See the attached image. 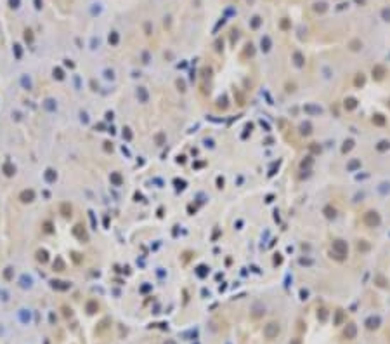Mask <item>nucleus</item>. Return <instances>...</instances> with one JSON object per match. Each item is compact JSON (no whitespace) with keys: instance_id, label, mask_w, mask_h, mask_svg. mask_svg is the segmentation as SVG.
Instances as JSON below:
<instances>
[{"instance_id":"nucleus-39","label":"nucleus","mask_w":390,"mask_h":344,"mask_svg":"<svg viewBox=\"0 0 390 344\" xmlns=\"http://www.w3.org/2000/svg\"><path fill=\"white\" fill-rule=\"evenodd\" d=\"M259 23H260V19H259V18H255V19H253V28H257V26H259Z\"/></svg>"},{"instance_id":"nucleus-12","label":"nucleus","mask_w":390,"mask_h":344,"mask_svg":"<svg viewBox=\"0 0 390 344\" xmlns=\"http://www.w3.org/2000/svg\"><path fill=\"white\" fill-rule=\"evenodd\" d=\"M311 132H312V125L309 124V122H305V124L300 125V134H302V136H309Z\"/></svg>"},{"instance_id":"nucleus-31","label":"nucleus","mask_w":390,"mask_h":344,"mask_svg":"<svg viewBox=\"0 0 390 344\" xmlns=\"http://www.w3.org/2000/svg\"><path fill=\"white\" fill-rule=\"evenodd\" d=\"M381 16H383V19L390 21V9H383V11H381Z\"/></svg>"},{"instance_id":"nucleus-43","label":"nucleus","mask_w":390,"mask_h":344,"mask_svg":"<svg viewBox=\"0 0 390 344\" xmlns=\"http://www.w3.org/2000/svg\"><path fill=\"white\" fill-rule=\"evenodd\" d=\"M357 2H359V4H362V2H364V0H357Z\"/></svg>"},{"instance_id":"nucleus-7","label":"nucleus","mask_w":390,"mask_h":344,"mask_svg":"<svg viewBox=\"0 0 390 344\" xmlns=\"http://www.w3.org/2000/svg\"><path fill=\"white\" fill-rule=\"evenodd\" d=\"M343 106H345V110H349V111L355 110V108H357V99H355V97H347L345 101H343Z\"/></svg>"},{"instance_id":"nucleus-34","label":"nucleus","mask_w":390,"mask_h":344,"mask_svg":"<svg viewBox=\"0 0 390 344\" xmlns=\"http://www.w3.org/2000/svg\"><path fill=\"white\" fill-rule=\"evenodd\" d=\"M281 28H283V30H288V28H289V23L286 21V19H283V21H281Z\"/></svg>"},{"instance_id":"nucleus-28","label":"nucleus","mask_w":390,"mask_h":344,"mask_svg":"<svg viewBox=\"0 0 390 344\" xmlns=\"http://www.w3.org/2000/svg\"><path fill=\"white\" fill-rule=\"evenodd\" d=\"M361 45H362V44H361L359 40H354V42L350 44V49H352V51H359V49H361Z\"/></svg>"},{"instance_id":"nucleus-23","label":"nucleus","mask_w":390,"mask_h":344,"mask_svg":"<svg viewBox=\"0 0 390 344\" xmlns=\"http://www.w3.org/2000/svg\"><path fill=\"white\" fill-rule=\"evenodd\" d=\"M342 322H343V311H342V309H338V311H336V320H335V323H336V325H342Z\"/></svg>"},{"instance_id":"nucleus-5","label":"nucleus","mask_w":390,"mask_h":344,"mask_svg":"<svg viewBox=\"0 0 390 344\" xmlns=\"http://www.w3.org/2000/svg\"><path fill=\"white\" fill-rule=\"evenodd\" d=\"M385 75H387L385 66H381V64H376V66H373V78H375V80H381Z\"/></svg>"},{"instance_id":"nucleus-15","label":"nucleus","mask_w":390,"mask_h":344,"mask_svg":"<svg viewBox=\"0 0 390 344\" xmlns=\"http://www.w3.org/2000/svg\"><path fill=\"white\" fill-rule=\"evenodd\" d=\"M352 148H354V139H347V141L343 143V146H342V153H347V151H350Z\"/></svg>"},{"instance_id":"nucleus-36","label":"nucleus","mask_w":390,"mask_h":344,"mask_svg":"<svg viewBox=\"0 0 390 344\" xmlns=\"http://www.w3.org/2000/svg\"><path fill=\"white\" fill-rule=\"evenodd\" d=\"M97 308V304L96 302H90V304H88V309H90V313H94V309Z\"/></svg>"},{"instance_id":"nucleus-18","label":"nucleus","mask_w":390,"mask_h":344,"mask_svg":"<svg viewBox=\"0 0 390 344\" xmlns=\"http://www.w3.org/2000/svg\"><path fill=\"white\" fill-rule=\"evenodd\" d=\"M376 150L378 151H387V150H390V143L388 141H380L376 144Z\"/></svg>"},{"instance_id":"nucleus-20","label":"nucleus","mask_w":390,"mask_h":344,"mask_svg":"<svg viewBox=\"0 0 390 344\" xmlns=\"http://www.w3.org/2000/svg\"><path fill=\"white\" fill-rule=\"evenodd\" d=\"M364 82H366L364 75H362V73H359V75L355 77V80H354V85H355V87H361V85H364Z\"/></svg>"},{"instance_id":"nucleus-33","label":"nucleus","mask_w":390,"mask_h":344,"mask_svg":"<svg viewBox=\"0 0 390 344\" xmlns=\"http://www.w3.org/2000/svg\"><path fill=\"white\" fill-rule=\"evenodd\" d=\"M283 262V257H281V254H276L274 256V264H281Z\"/></svg>"},{"instance_id":"nucleus-42","label":"nucleus","mask_w":390,"mask_h":344,"mask_svg":"<svg viewBox=\"0 0 390 344\" xmlns=\"http://www.w3.org/2000/svg\"><path fill=\"white\" fill-rule=\"evenodd\" d=\"M291 344H300V341H297V339H295V341H291Z\"/></svg>"},{"instance_id":"nucleus-11","label":"nucleus","mask_w":390,"mask_h":344,"mask_svg":"<svg viewBox=\"0 0 390 344\" xmlns=\"http://www.w3.org/2000/svg\"><path fill=\"white\" fill-rule=\"evenodd\" d=\"M293 61H295V64H297L298 68H302L303 64H305V59H303V56L300 52H295L293 54Z\"/></svg>"},{"instance_id":"nucleus-27","label":"nucleus","mask_w":390,"mask_h":344,"mask_svg":"<svg viewBox=\"0 0 390 344\" xmlns=\"http://www.w3.org/2000/svg\"><path fill=\"white\" fill-rule=\"evenodd\" d=\"M111 181L114 183V184H122V177H120V174H113V176H111Z\"/></svg>"},{"instance_id":"nucleus-8","label":"nucleus","mask_w":390,"mask_h":344,"mask_svg":"<svg viewBox=\"0 0 390 344\" xmlns=\"http://www.w3.org/2000/svg\"><path fill=\"white\" fill-rule=\"evenodd\" d=\"M303 110H305L309 115H321V113H323V108L314 106V104H305V106H303Z\"/></svg>"},{"instance_id":"nucleus-35","label":"nucleus","mask_w":390,"mask_h":344,"mask_svg":"<svg viewBox=\"0 0 390 344\" xmlns=\"http://www.w3.org/2000/svg\"><path fill=\"white\" fill-rule=\"evenodd\" d=\"M38 259L40 261H47V254H45V252H38Z\"/></svg>"},{"instance_id":"nucleus-9","label":"nucleus","mask_w":390,"mask_h":344,"mask_svg":"<svg viewBox=\"0 0 390 344\" xmlns=\"http://www.w3.org/2000/svg\"><path fill=\"white\" fill-rule=\"evenodd\" d=\"M323 214H324L328 219H333L335 216H336V209L335 207H331V205H326L324 207V210H323Z\"/></svg>"},{"instance_id":"nucleus-24","label":"nucleus","mask_w":390,"mask_h":344,"mask_svg":"<svg viewBox=\"0 0 390 344\" xmlns=\"http://www.w3.org/2000/svg\"><path fill=\"white\" fill-rule=\"evenodd\" d=\"M317 318H319L321 322H324L326 318H328V311H326V309H319V313H317Z\"/></svg>"},{"instance_id":"nucleus-38","label":"nucleus","mask_w":390,"mask_h":344,"mask_svg":"<svg viewBox=\"0 0 390 344\" xmlns=\"http://www.w3.org/2000/svg\"><path fill=\"white\" fill-rule=\"evenodd\" d=\"M300 296H302V299H307V296H309V292H307V290H300Z\"/></svg>"},{"instance_id":"nucleus-4","label":"nucleus","mask_w":390,"mask_h":344,"mask_svg":"<svg viewBox=\"0 0 390 344\" xmlns=\"http://www.w3.org/2000/svg\"><path fill=\"white\" fill-rule=\"evenodd\" d=\"M343 335H345L347 339H355V335H357V327H355V323H347L345 325V330H343Z\"/></svg>"},{"instance_id":"nucleus-26","label":"nucleus","mask_w":390,"mask_h":344,"mask_svg":"<svg viewBox=\"0 0 390 344\" xmlns=\"http://www.w3.org/2000/svg\"><path fill=\"white\" fill-rule=\"evenodd\" d=\"M375 282H376V283H378V285H380V287H385V285H387V280H385V278H383V276H381V275H378V276L375 278Z\"/></svg>"},{"instance_id":"nucleus-19","label":"nucleus","mask_w":390,"mask_h":344,"mask_svg":"<svg viewBox=\"0 0 390 344\" xmlns=\"http://www.w3.org/2000/svg\"><path fill=\"white\" fill-rule=\"evenodd\" d=\"M269 49H271V38H269V37H264L262 38V51L267 52Z\"/></svg>"},{"instance_id":"nucleus-22","label":"nucleus","mask_w":390,"mask_h":344,"mask_svg":"<svg viewBox=\"0 0 390 344\" xmlns=\"http://www.w3.org/2000/svg\"><path fill=\"white\" fill-rule=\"evenodd\" d=\"M234 97H236V101H238V104H239V106L245 104V97L241 96V92H239V90H234Z\"/></svg>"},{"instance_id":"nucleus-13","label":"nucleus","mask_w":390,"mask_h":344,"mask_svg":"<svg viewBox=\"0 0 390 344\" xmlns=\"http://www.w3.org/2000/svg\"><path fill=\"white\" fill-rule=\"evenodd\" d=\"M33 196H35V195H33V191H31V190H26V191H23V193H21V196H19V198H21L23 202H31V200H33Z\"/></svg>"},{"instance_id":"nucleus-16","label":"nucleus","mask_w":390,"mask_h":344,"mask_svg":"<svg viewBox=\"0 0 390 344\" xmlns=\"http://www.w3.org/2000/svg\"><path fill=\"white\" fill-rule=\"evenodd\" d=\"M312 163H314V158H312V157H305V158L300 162V167H302V169H309Z\"/></svg>"},{"instance_id":"nucleus-6","label":"nucleus","mask_w":390,"mask_h":344,"mask_svg":"<svg viewBox=\"0 0 390 344\" xmlns=\"http://www.w3.org/2000/svg\"><path fill=\"white\" fill-rule=\"evenodd\" d=\"M381 323L380 316H369L368 320H366V327H368L369 330H375V329H378Z\"/></svg>"},{"instance_id":"nucleus-25","label":"nucleus","mask_w":390,"mask_h":344,"mask_svg":"<svg viewBox=\"0 0 390 344\" xmlns=\"http://www.w3.org/2000/svg\"><path fill=\"white\" fill-rule=\"evenodd\" d=\"M198 275H199V276H206V275H208V268H206V266H199V268H198Z\"/></svg>"},{"instance_id":"nucleus-29","label":"nucleus","mask_w":390,"mask_h":344,"mask_svg":"<svg viewBox=\"0 0 390 344\" xmlns=\"http://www.w3.org/2000/svg\"><path fill=\"white\" fill-rule=\"evenodd\" d=\"M61 210H62V214H64V216H70V214H71V207H68L66 203H62Z\"/></svg>"},{"instance_id":"nucleus-41","label":"nucleus","mask_w":390,"mask_h":344,"mask_svg":"<svg viewBox=\"0 0 390 344\" xmlns=\"http://www.w3.org/2000/svg\"><path fill=\"white\" fill-rule=\"evenodd\" d=\"M156 139H158V143L161 144V143H163V134H158V137H156Z\"/></svg>"},{"instance_id":"nucleus-21","label":"nucleus","mask_w":390,"mask_h":344,"mask_svg":"<svg viewBox=\"0 0 390 344\" xmlns=\"http://www.w3.org/2000/svg\"><path fill=\"white\" fill-rule=\"evenodd\" d=\"M217 103H219V104H217L219 108H222V110H227V106H229V104H227V97H225V96L219 97V101H217Z\"/></svg>"},{"instance_id":"nucleus-37","label":"nucleus","mask_w":390,"mask_h":344,"mask_svg":"<svg viewBox=\"0 0 390 344\" xmlns=\"http://www.w3.org/2000/svg\"><path fill=\"white\" fill-rule=\"evenodd\" d=\"M217 184H219L217 188H224V179H222V177H219V179H217Z\"/></svg>"},{"instance_id":"nucleus-1","label":"nucleus","mask_w":390,"mask_h":344,"mask_svg":"<svg viewBox=\"0 0 390 344\" xmlns=\"http://www.w3.org/2000/svg\"><path fill=\"white\" fill-rule=\"evenodd\" d=\"M347 254H349V245L345 240H335L333 242V250H331V257H335L336 261H345Z\"/></svg>"},{"instance_id":"nucleus-40","label":"nucleus","mask_w":390,"mask_h":344,"mask_svg":"<svg viewBox=\"0 0 390 344\" xmlns=\"http://www.w3.org/2000/svg\"><path fill=\"white\" fill-rule=\"evenodd\" d=\"M116 40H118V37H116V35L109 37V42H113V44H116Z\"/></svg>"},{"instance_id":"nucleus-2","label":"nucleus","mask_w":390,"mask_h":344,"mask_svg":"<svg viewBox=\"0 0 390 344\" xmlns=\"http://www.w3.org/2000/svg\"><path fill=\"white\" fill-rule=\"evenodd\" d=\"M362 223L368 226V228H376V226H380L381 217H380V214H378L376 210H368V212H364Z\"/></svg>"},{"instance_id":"nucleus-30","label":"nucleus","mask_w":390,"mask_h":344,"mask_svg":"<svg viewBox=\"0 0 390 344\" xmlns=\"http://www.w3.org/2000/svg\"><path fill=\"white\" fill-rule=\"evenodd\" d=\"M309 148H311V151H312V153H319V151H321V148L317 146V143H312V144L309 146Z\"/></svg>"},{"instance_id":"nucleus-14","label":"nucleus","mask_w":390,"mask_h":344,"mask_svg":"<svg viewBox=\"0 0 390 344\" xmlns=\"http://www.w3.org/2000/svg\"><path fill=\"white\" fill-rule=\"evenodd\" d=\"M373 124L375 125H385V117L381 113H376L375 117H373Z\"/></svg>"},{"instance_id":"nucleus-17","label":"nucleus","mask_w":390,"mask_h":344,"mask_svg":"<svg viewBox=\"0 0 390 344\" xmlns=\"http://www.w3.org/2000/svg\"><path fill=\"white\" fill-rule=\"evenodd\" d=\"M357 250L359 252H368L369 250V243L366 242V240H361V242L357 243Z\"/></svg>"},{"instance_id":"nucleus-10","label":"nucleus","mask_w":390,"mask_h":344,"mask_svg":"<svg viewBox=\"0 0 390 344\" xmlns=\"http://www.w3.org/2000/svg\"><path fill=\"white\" fill-rule=\"evenodd\" d=\"M359 167H361V160L354 158V160H350V162H349V165H347V170H349V172H354V170H357Z\"/></svg>"},{"instance_id":"nucleus-32","label":"nucleus","mask_w":390,"mask_h":344,"mask_svg":"<svg viewBox=\"0 0 390 344\" xmlns=\"http://www.w3.org/2000/svg\"><path fill=\"white\" fill-rule=\"evenodd\" d=\"M300 264H302V266H311L312 264V259H305V257H302V259H300Z\"/></svg>"},{"instance_id":"nucleus-3","label":"nucleus","mask_w":390,"mask_h":344,"mask_svg":"<svg viewBox=\"0 0 390 344\" xmlns=\"http://www.w3.org/2000/svg\"><path fill=\"white\" fill-rule=\"evenodd\" d=\"M279 332H281V329L276 322H269L267 325L264 327V335L267 339H276L277 335H279Z\"/></svg>"}]
</instances>
